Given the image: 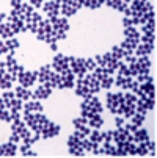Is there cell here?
Instances as JSON below:
<instances>
[{"mask_svg":"<svg viewBox=\"0 0 157 158\" xmlns=\"http://www.w3.org/2000/svg\"><path fill=\"white\" fill-rule=\"evenodd\" d=\"M10 141L11 143H20V136H19V135L17 133H14V131H11V135H10Z\"/></svg>","mask_w":157,"mask_h":158,"instance_id":"36","label":"cell"},{"mask_svg":"<svg viewBox=\"0 0 157 158\" xmlns=\"http://www.w3.org/2000/svg\"><path fill=\"white\" fill-rule=\"evenodd\" d=\"M108 52L111 53V56H113L115 60H118V61H121V60H123V56H124V55H123V50H121V47H120V46H113Z\"/></svg>","mask_w":157,"mask_h":158,"instance_id":"28","label":"cell"},{"mask_svg":"<svg viewBox=\"0 0 157 158\" xmlns=\"http://www.w3.org/2000/svg\"><path fill=\"white\" fill-rule=\"evenodd\" d=\"M102 111H104V105L101 103V100L94 94L83 99V102L80 103V113H82V116L86 118V119L94 116V114H101Z\"/></svg>","mask_w":157,"mask_h":158,"instance_id":"1","label":"cell"},{"mask_svg":"<svg viewBox=\"0 0 157 158\" xmlns=\"http://www.w3.org/2000/svg\"><path fill=\"white\" fill-rule=\"evenodd\" d=\"M130 119H132V124L135 125V127H142L145 124V121H146V116L145 114H140V113L135 111V114H133Z\"/></svg>","mask_w":157,"mask_h":158,"instance_id":"25","label":"cell"},{"mask_svg":"<svg viewBox=\"0 0 157 158\" xmlns=\"http://www.w3.org/2000/svg\"><path fill=\"white\" fill-rule=\"evenodd\" d=\"M124 103V96L123 93H111L108 89V93L105 94V105L110 110V113L121 116V106Z\"/></svg>","mask_w":157,"mask_h":158,"instance_id":"3","label":"cell"},{"mask_svg":"<svg viewBox=\"0 0 157 158\" xmlns=\"http://www.w3.org/2000/svg\"><path fill=\"white\" fill-rule=\"evenodd\" d=\"M132 138H133V143H135V144H138V143H145V141L151 139L148 130L143 128V127H137L135 131L132 133Z\"/></svg>","mask_w":157,"mask_h":158,"instance_id":"18","label":"cell"},{"mask_svg":"<svg viewBox=\"0 0 157 158\" xmlns=\"http://www.w3.org/2000/svg\"><path fill=\"white\" fill-rule=\"evenodd\" d=\"M28 3H30L33 8H41L42 3H44V0H28Z\"/></svg>","mask_w":157,"mask_h":158,"instance_id":"35","label":"cell"},{"mask_svg":"<svg viewBox=\"0 0 157 158\" xmlns=\"http://www.w3.org/2000/svg\"><path fill=\"white\" fill-rule=\"evenodd\" d=\"M86 121H88V127H91V128H98L99 130L104 125V118L101 114H94L91 118H88Z\"/></svg>","mask_w":157,"mask_h":158,"instance_id":"19","label":"cell"},{"mask_svg":"<svg viewBox=\"0 0 157 158\" xmlns=\"http://www.w3.org/2000/svg\"><path fill=\"white\" fill-rule=\"evenodd\" d=\"M22 116H24L22 121L27 124V127L32 131H38V133H41L44 124L49 121L44 113H22Z\"/></svg>","mask_w":157,"mask_h":158,"instance_id":"2","label":"cell"},{"mask_svg":"<svg viewBox=\"0 0 157 158\" xmlns=\"http://www.w3.org/2000/svg\"><path fill=\"white\" fill-rule=\"evenodd\" d=\"M88 138H89V141H93V143H98V144H101V143H102V133H101L98 128H94L93 131H89Z\"/></svg>","mask_w":157,"mask_h":158,"instance_id":"27","label":"cell"},{"mask_svg":"<svg viewBox=\"0 0 157 158\" xmlns=\"http://www.w3.org/2000/svg\"><path fill=\"white\" fill-rule=\"evenodd\" d=\"M154 41H155V33H143V35H140V42L154 44Z\"/></svg>","mask_w":157,"mask_h":158,"instance_id":"30","label":"cell"},{"mask_svg":"<svg viewBox=\"0 0 157 158\" xmlns=\"http://www.w3.org/2000/svg\"><path fill=\"white\" fill-rule=\"evenodd\" d=\"M124 122H126V119H124V118H121L120 114H116V118H115V125H116V128L123 127V125H124Z\"/></svg>","mask_w":157,"mask_h":158,"instance_id":"34","label":"cell"},{"mask_svg":"<svg viewBox=\"0 0 157 158\" xmlns=\"http://www.w3.org/2000/svg\"><path fill=\"white\" fill-rule=\"evenodd\" d=\"M5 53H8V47L5 46V41L0 39V55H5Z\"/></svg>","mask_w":157,"mask_h":158,"instance_id":"37","label":"cell"},{"mask_svg":"<svg viewBox=\"0 0 157 158\" xmlns=\"http://www.w3.org/2000/svg\"><path fill=\"white\" fill-rule=\"evenodd\" d=\"M14 96H16V99H19L22 102H27V100L33 99V93L30 91L28 88H24V86H17L14 89Z\"/></svg>","mask_w":157,"mask_h":158,"instance_id":"17","label":"cell"},{"mask_svg":"<svg viewBox=\"0 0 157 158\" xmlns=\"http://www.w3.org/2000/svg\"><path fill=\"white\" fill-rule=\"evenodd\" d=\"M113 81H115V78L110 75V77H107V78L101 80V88H104V89H107V91H108V89H110L111 86H113Z\"/></svg>","mask_w":157,"mask_h":158,"instance_id":"31","label":"cell"},{"mask_svg":"<svg viewBox=\"0 0 157 158\" xmlns=\"http://www.w3.org/2000/svg\"><path fill=\"white\" fill-rule=\"evenodd\" d=\"M121 24H123V28H126V27H132V17L124 16V17L121 19Z\"/></svg>","mask_w":157,"mask_h":158,"instance_id":"33","label":"cell"},{"mask_svg":"<svg viewBox=\"0 0 157 158\" xmlns=\"http://www.w3.org/2000/svg\"><path fill=\"white\" fill-rule=\"evenodd\" d=\"M123 35H124V38H130V39H138L140 41V31L135 28V27H126V28H123Z\"/></svg>","mask_w":157,"mask_h":158,"instance_id":"21","label":"cell"},{"mask_svg":"<svg viewBox=\"0 0 157 158\" xmlns=\"http://www.w3.org/2000/svg\"><path fill=\"white\" fill-rule=\"evenodd\" d=\"M22 3H24L22 0H10V5H11V8H19Z\"/></svg>","mask_w":157,"mask_h":158,"instance_id":"38","label":"cell"},{"mask_svg":"<svg viewBox=\"0 0 157 158\" xmlns=\"http://www.w3.org/2000/svg\"><path fill=\"white\" fill-rule=\"evenodd\" d=\"M5 46L8 47V50H19V47H20V42H19V39L17 38H8V39H5Z\"/></svg>","mask_w":157,"mask_h":158,"instance_id":"23","label":"cell"},{"mask_svg":"<svg viewBox=\"0 0 157 158\" xmlns=\"http://www.w3.org/2000/svg\"><path fill=\"white\" fill-rule=\"evenodd\" d=\"M41 8L47 17H57L60 14V0H46Z\"/></svg>","mask_w":157,"mask_h":158,"instance_id":"9","label":"cell"},{"mask_svg":"<svg viewBox=\"0 0 157 158\" xmlns=\"http://www.w3.org/2000/svg\"><path fill=\"white\" fill-rule=\"evenodd\" d=\"M96 61H94V58H85V69H86V72L89 71V72H93L94 69H96Z\"/></svg>","mask_w":157,"mask_h":158,"instance_id":"29","label":"cell"},{"mask_svg":"<svg viewBox=\"0 0 157 158\" xmlns=\"http://www.w3.org/2000/svg\"><path fill=\"white\" fill-rule=\"evenodd\" d=\"M76 83H79V85L85 86V88H86L91 94H98V93L101 91V89H102V88H101V81H99L93 74H88V72H86L82 78H79Z\"/></svg>","mask_w":157,"mask_h":158,"instance_id":"4","label":"cell"},{"mask_svg":"<svg viewBox=\"0 0 157 158\" xmlns=\"http://www.w3.org/2000/svg\"><path fill=\"white\" fill-rule=\"evenodd\" d=\"M22 100H19V99H13V102L10 103V106H8V110H16V111H22Z\"/></svg>","mask_w":157,"mask_h":158,"instance_id":"32","label":"cell"},{"mask_svg":"<svg viewBox=\"0 0 157 158\" xmlns=\"http://www.w3.org/2000/svg\"><path fill=\"white\" fill-rule=\"evenodd\" d=\"M0 96H2V100L5 102V106H7V108L10 106V103L13 102V99H16L14 91H8V89H5V93H3V94H0Z\"/></svg>","mask_w":157,"mask_h":158,"instance_id":"26","label":"cell"},{"mask_svg":"<svg viewBox=\"0 0 157 158\" xmlns=\"http://www.w3.org/2000/svg\"><path fill=\"white\" fill-rule=\"evenodd\" d=\"M52 66L50 64H42L39 69L36 71V81L39 83H46L49 80V77L52 75Z\"/></svg>","mask_w":157,"mask_h":158,"instance_id":"14","label":"cell"},{"mask_svg":"<svg viewBox=\"0 0 157 158\" xmlns=\"http://www.w3.org/2000/svg\"><path fill=\"white\" fill-rule=\"evenodd\" d=\"M49 22H50V25H52V30L54 31H63V33H68L71 30V25H69V20L68 17H47Z\"/></svg>","mask_w":157,"mask_h":158,"instance_id":"7","label":"cell"},{"mask_svg":"<svg viewBox=\"0 0 157 158\" xmlns=\"http://www.w3.org/2000/svg\"><path fill=\"white\" fill-rule=\"evenodd\" d=\"M152 52H154V44H151V42H140L138 46L135 47V50H133V55L138 58V56H148Z\"/></svg>","mask_w":157,"mask_h":158,"instance_id":"15","label":"cell"},{"mask_svg":"<svg viewBox=\"0 0 157 158\" xmlns=\"http://www.w3.org/2000/svg\"><path fill=\"white\" fill-rule=\"evenodd\" d=\"M50 96H52V88L46 83H41L33 91V99H36V100H46Z\"/></svg>","mask_w":157,"mask_h":158,"instance_id":"12","label":"cell"},{"mask_svg":"<svg viewBox=\"0 0 157 158\" xmlns=\"http://www.w3.org/2000/svg\"><path fill=\"white\" fill-rule=\"evenodd\" d=\"M66 146H68V150H69L71 155H76V156H83L85 155V149L82 146V139L76 138L74 135H69L68 136Z\"/></svg>","mask_w":157,"mask_h":158,"instance_id":"6","label":"cell"},{"mask_svg":"<svg viewBox=\"0 0 157 158\" xmlns=\"http://www.w3.org/2000/svg\"><path fill=\"white\" fill-rule=\"evenodd\" d=\"M13 88V81L8 77V72H5L2 77H0V89H10Z\"/></svg>","mask_w":157,"mask_h":158,"instance_id":"24","label":"cell"},{"mask_svg":"<svg viewBox=\"0 0 157 158\" xmlns=\"http://www.w3.org/2000/svg\"><path fill=\"white\" fill-rule=\"evenodd\" d=\"M49 47H50L52 52H57V50H58V44H57V42H52V44H49Z\"/></svg>","mask_w":157,"mask_h":158,"instance_id":"39","label":"cell"},{"mask_svg":"<svg viewBox=\"0 0 157 158\" xmlns=\"http://www.w3.org/2000/svg\"><path fill=\"white\" fill-rule=\"evenodd\" d=\"M52 69L58 74H61L63 71H66L69 67V60H68V55L64 53H55L54 60H52Z\"/></svg>","mask_w":157,"mask_h":158,"instance_id":"8","label":"cell"},{"mask_svg":"<svg viewBox=\"0 0 157 158\" xmlns=\"http://www.w3.org/2000/svg\"><path fill=\"white\" fill-rule=\"evenodd\" d=\"M61 131V125L60 124H55V122H50L47 121L46 124H44L42 130H41V138L42 139H52V138H57L58 135Z\"/></svg>","mask_w":157,"mask_h":158,"instance_id":"5","label":"cell"},{"mask_svg":"<svg viewBox=\"0 0 157 158\" xmlns=\"http://www.w3.org/2000/svg\"><path fill=\"white\" fill-rule=\"evenodd\" d=\"M22 111L24 113H42L44 105L41 103V100L32 99V100H27L24 105H22Z\"/></svg>","mask_w":157,"mask_h":158,"instance_id":"13","label":"cell"},{"mask_svg":"<svg viewBox=\"0 0 157 158\" xmlns=\"http://www.w3.org/2000/svg\"><path fill=\"white\" fill-rule=\"evenodd\" d=\"M13 36H14V31L11 30L10 24L8 22H2V24H0V38L8 39V38H13Z\"/></svg>","mask_w":157,"mask_h":158,"instance_id":"20","label":"cell"},{"mask_svg":"<svg viewBox=\"0 0 157 158\" xmlns=\"http://www.w3.org/2000/svg\"><path fill=\"white\" fill-rule=\"evenodd\" d=\"M17 150L20 152V155H22V156H36V155H38V152L32 150V146L24 144V143H22V144L17 147Z\"/></svg>","mask_w":157,"mask_h":158,"instance_id":"22","label":"cell"},{"mask_svg":"<svg viewBox=\"0 0 157 158\" xmlns=\"http://www.w3.org/2000/svg\"><path fill=\"white\" fill-rule=\"evenodd\" d=\"M17 155V144L16 143H3L0 144V156H16Z\"/></svg>","mask_w":157,"mask_h":158,"instance_id":"16","label":"cell"},{"mask_svg":"<svg viewBox=\"0 0 157 158\" xmlns=\"http://www.w3.org/2000/svg\"><path fill=\"white\" fill-rule=\"evenodd\" d=\"M41 22H42L41 14H39V13H36V11H33V13L30 14V17L25 20L27 31H30V33H35V35H36V31H38V28H39V24H41Z\"/></svg>","mask_w":157,"mask_h":158,"instance_id":"11","label":"cell"},{"mask_svg":"<svg viewBox=\"0 0 157 158\" xmlns=\"http://www.w3.org/2000/svg\"><path fill=\"white\" fill-rule=\"evenodd\" d=\"M17 81L24 88H32L36 81V71H24L17 77Z\"/></svg>","mask_w":157,"mask_h":158,"instance_id":"10","label":"cell"}]
</instances>
